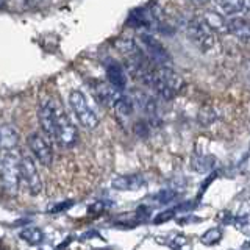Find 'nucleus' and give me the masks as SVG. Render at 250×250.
I'll use <instances>...</instances> for the list:
<instances>
[{"instance_id": "nucleus-6", "label": "nucleus", "mask_w": 250, "mask_h": 250, "mask_svg": "<svg viewBox=\"0 0 250 250\" xmlns=\"http://www.w3.org/2000/svg\"><path fill=\"white\" fill-rule=\"evenodd\" d=\"M186 33L188 38L203 52L213 49L216 44V33L207 25L202 18H194L188 22Z\"/></svg>"}, {"instance_id": "nucleus-21", "label": "nucleus", "mask_w": 250, "mask_h": 250, "mask_svg": "<svg viewBox=\"0 0 250 250\" xmlns=\"http://www.w3.org/2000/svg\"><path fill=\"white\" fill-rule=\"evenodd\" d=\"M133 131L136 133V136L139 138H147L148 136V124L147 121H138L135 125H133Z\"/></svg>"}, {"instance_id": "nucleus-17", "label": "nucleus", "mask_w": 250, "mask_h": 250, "mask_svg": "<svg viewBox=\"0 0 250 250\" xmlns=\"http://www.w3.org/2000/svg\"><path fill=\"white\" fill-rule=\"evenodd\" d=\"M19 238L30 246H39L44 241V233L38 227H27L19 231Z\"/></svg>"}, {"instance_id": "nucleus-26", "label": "nucleus", "mask_w": 250, "mask_h": 250, "mask_svg": "<svg viewBox=\"0 0 250 250\" xmlns=\"http://www.w3.org/2000/svg\"><path fill=\"white\" fill-rule=\"evenodd\" d=\"M216 178V174H211L209 177H208V180H207V182H205V185H203L202 188H200V194H203V192H205V189H207V186L211 183V182H213V180Z\"/></svg>"}, {"instance_id": "nucleus-11", "label": "nucleus", "mask_w": 250, "mask_h": 250, "mask_svg": "<svg viewBox=\"0 0 250 250\" xmlns=\"http://www.w3.org/2000/svg\"><path fill=\"white\" fill-rule=\"evenodd\" d=\"M146 185V180L139 174H128V175H121L113 180L111 186L117 191H138Z\"/></svg>"}, {"instance_id": "nucleus-9", "label": "nucleus", "mask_w": 250, "mask_h": 250, "mask_svg": "<svg viewBox=\"0 0 250 250\" xmlns=\"http://www.w3.org/2000/svg\"><path fill=\"white\" fill-rule=\"evenodd\" d=\"M27 147L30 155L33 156L41 166H50L53 161V147L52 143L41 133H31L27 138Z\"/></svg>"}, {"instance_id": "nucleus-2", "label": "nucleus", "mask_w": 250, "mask_h": 250, "mask_svg": "<svg viewBox=\"0 0 250 250\" xmlns=\"http://www.w3.org/2000/svg\"><path fill=\"white\" fill-rule=\"evenodd\" d=\"M0 182L6 194L16 195L21 188V155L18 148L0 150Z\"/></svg>"}, {"instance_id": "nucleus-18", "label": "nucleus", "mask_w": 250, "mask_h": 250, "mask_svg": "<svg viewBox=\"0 0 250 250\" xmlns=\"http://www.w3.org/2000/svg\"><path fill=\"white\" fill-rule=\"evenodd\" d=\"M216 3L219 8H221V11L224 14L231 16V14L244 11L246 0H216Z\"/></svg>"}, {"instance_id": "nucleus-8", "label": "nucleus", "mask_w": 250, "mask_h": 250, "mask_svg": "<svg viewBox=\"0 0 250 250\" xmlns=\"http://www.w3.org/2000/svg\"><path fill=\"white\" fill-rule=\"evenodd\" d=\"M21 180L25 183L27 189L30 191L31 195L41 194L44 188L41 174H39V170H38L35 158L30 153L21 155Z\"/></svg>"}, {"instance_id": "nucleus-28", "label": "nucleus", "mask_w": 250, "mask_h": 250, "mask_svg": "<svg viewBox=\"0 0 250 250\" xmlns=\"http://www.w3.org/2000/svg\"><path fill=\"white\" fill-rule=\"evenodd\" d=\"M28 3H35V2H38V0H27Z\"/></svg>"}, {"instance_id": "nucleus-16", "label": "nucleus", "mask_w": 250, "mask_h": 250, "mask_svg": "<svg viewBox=\"0 0 250 250\" xmlns=\"http://www.w3.org/2000/svg\"><path fill=\"white\" fill-rule=\"evenodd\" d=\"M202 19L205 21V23L214 31V33H225V31H229V28H227V22L222 14L214 13V11H208Z\"/></svg>"}, {"instance_id": "nucleus-1", "label": "nucleus", "mask_w": 250, "mask_h": 250, "mask_svg": "<svg viewBox=\"0 0 250 250\" xmlns=\"http://www.w3.org/2000/svg\"><path fill=\"white\" fill-rule=\"evenodd\" d=\"M138 80L147 88L155 91V94L163 100H172L180 92L183 80L172 67H158L150 64L138 75Z\"/></svg>"}, {"instance_id": "nucleus-22", "label": "nucleus", "mask_w": 250, "mask_h": 250, "mask_svg": "<svg viewBox=\"0 0 250 250\" xmlns=\"http://www.w3.org/2000/svg\"><path fill=\"white\" fill-rule=\"evenodd\" d=\"M236 229L247 233L250 229V216H241L236 219Z\"/></svg>"}, {"instance_id": "nucleus-5", "label": "nucleus", "mask_w": 250, "mask_h": 250, "mask_svg": "<svg viewBox=\"0 0 250 250\" xmlns=\"http://www.w3.org/2000/svg\"><path fill=\"white\" fill-rule=\"evenodd\" d=\"M57 109L58 104L52 97H44L38 105V121L42 128V135L55 144L57 133Z\"/></svg>"}, {"instance_id": "nucleus-20", "label": "nucleus", "mask_w": 250, "mask_h": 250, "mask_svg": "<svg viewBox=\"0 0 250 250\" xmlns=\"http://www.w3.org/2000/svg\"><path fill=\"white\" fill-rule=\"evenodd\" d=\"M199 121L202 124H211V122H214L216 121V111H214V108H211V106H207V108H203L200 114H199Z\"/></svg>"}, {"instance_id": "nucleus-4", "label": "nucleus", "mask_w": 250, "mask_h": 250, "mask_svg": "<svg viewBox=\"0 0 250 250\" xmlns=\"http://www.w3.org/2000/svg\"><path fill=\"white\" fill-rule=\"evenodd\" d=\"M78 128L72 119L67 116L64 108L58 105L57 109V133H55V144L61 148H72L78 144Z\"/></svg>"}, {"instance_id": "nucleus-27", "label": "nucleus", "mask_w": 250, "mask_h": 250, "mask_svg": "<svg viewBox=\"0 0 250 250\" xmlns=\"http://www.w3.org/2000/svg\"><path fill=\"white\" fill-rule=\"evenodd\" d=\"M191 2L195 5H207L208 2H211V0H191Z\"/></svg>"}, {"instance_id": "nucleus-13", "label": "nucleus", "mask_w": 250, "mask_h": 250, "mask_svg": "<svg viewBox=\"0 0 250 250\" xmlns=\"http://www.w3.org/2000/svg\"><path fill=\"white\" fill-rule=\"evenodd\" d=\"M94 94H96V99H99L100 104L111 108L114 106L117 99L122 96V92L114 89L109 83H97V86L94 88Z\"/></svg>"}, {"instance_id": "nucleus-15", "label": "nucleus", "mask_w": 250, "mask_h": 250, "mask_svg": "<svg viewBox=\"0 0 250 250\" xmlns=\"http://www.w3.org/2000/svg\"><path fill=\"white\" fill-rule=\"evenodd\" d=\"M113 109H114V113L117 114L119 119L127 121V119H130V117H131L133 111H135V104H133L131 97L122 94V96L117 99V102L114 104Z\"/></svg>"}, {"instance_id": "nucleus-14", "label": "nucleus", "mask_w": 250, "mask_h": 250, "mask_svg": "<svg viewBox=\"0 0 250 250\" xmlns=\"http://www.w3.org/2000/svg\"><path fill=\"white\" fill-rule=\"evenodd\" d=\"M18 131L11 125H3L0 127V150H13L18 148Z\"/></svg>"}, {"instance_id": "nucleus-7", "label": "nucleus", "mask_w": 250, "mask_h": 250, "mask_svg": "<svg viewBox=\"0 0 250 250\" xmlns=\"http://www.w3.org/2000/svg\"><path fill=\"white\" fill-rule=\"evenodd\" d=\"M141 45H143V52L146 57L150 60L155 66L158 67H172V57L158 39L152 35H141Z\"/></svg>"}, {"instance_id": "nucleus-10", "label": "nucleus", "mask_w": 250, "mask_h": 250, "mask_svg": "<svg viewBox=\"0 0 250 250\" xmlns=\"http://www.w3.org/2000/svg\"><path fill=\"white\" fill-rule=\"evenodd\" d=\"M106 78L108 83L113 86L117 91H125L127 88V74H125V69L122 67V64L116 61L108 62L106 66Z\"/></svg>"}, {"instance_id": "nucleus-12", "label": "nucleus", "mask_w": 250, "mask_h": 250, "mask_svg": "<svg viewBox=\"0 0 250 250\" xmlns=\"http://www.w3.org/2000/svg\"><path fill=\"white\" fill-rule=\"evenodd\" d=\"M229 33H231L234 38L241 42L250 44V21L246 18H234L230 22H227Z\"/></svg>"}, {"instance_id": "nucleus-19", "label": "nucleus", "mask_w": 250, "mask_h": 250, "mask_svg": "<svg viewBox=\"0 0 250 250\" xmlns=\"http://www.w3.org/2000/svg\"><path fill=\"white\" fill-rule=\"evenodd\" d=\"M224 236V231L222 229H219V227H213V229H209L207 230L205 233L202 234V244H205V246H214V244H219L221 242Z\"/></svg>"}, {"instance_id": "nucleus-25", "label": "nucleus", "mask_w": 250, "mask_h": 250, "mask_svg": "<svg viewBox=\"0 0 250 250\" xmlns=\"http://www.w3.org/2000/svg\"><path fill=\"white\" fill-rule=\"evenodd\" d=\"M74 205V202H64L62 205H57L55 208H52L50 211L52 213H58V211H64V209H67L69 207H72Z\"/></svg>"}, {"instance_id": "nucleus-24", "label": "nucleus", "mask_w": 250, "mask_h": 250, "mask_svg": "<svg viewBox=\"0 0 250 250\" xmlns=\"http://www.w3.org/2000/svg\"><path fill=\"white\" fill-rule=\"evenodd\" d=\"M174 197H175V192H170V191H161V192L156 194L153 199H156L160 203H167V202H170Z\"/></svg>"}, {"instance_id": "nucleus-23", "label": "nucleus", "mask_w": 250, "mask_h": 250, "mask_svg": "<svg viewBox=\"0 0 250 250\" xmlns=\"http://www.w3.org/2000/svg\"><path fill=\"white\" fill-rule=\"evenodd\" d=\"M174 214H175V209H167V211H164V213H160L158 216H156V217L153 219V222H155V224L167 222V221H170L172 217H174Z\"/></svg>"}, {"instance_id": "nucleus-3", "label": "nucleus", "mask_w": 250, "mask_h": 250, "mask_svg": "<svg viewBox=\"0 0 250 250\" xmlns=\"http://www.w3.org/2000/svg\"><path fill=\"white\" fill-rule=\"evenodd\" d=\"M69 106L74 111L77 121L86 130H96L99 127V116L96 109L91 106V104L86 99V96L78 89L69 92Z\"/></svg>"}]
</instances>
